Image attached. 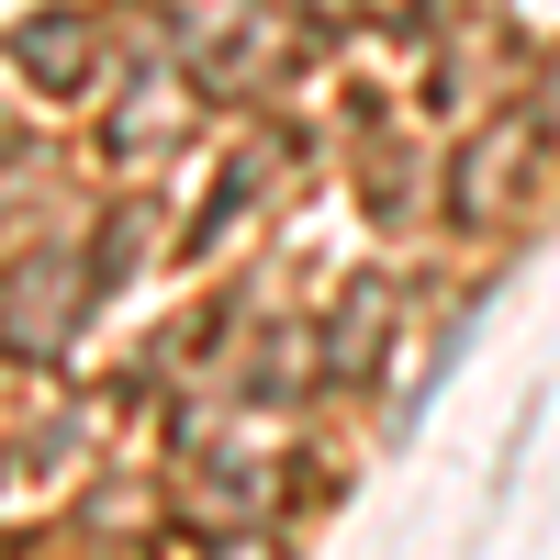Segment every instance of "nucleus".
Here are the masks:
<instances>
[]
</instances>
